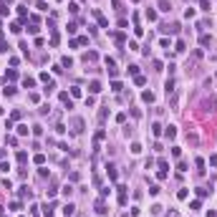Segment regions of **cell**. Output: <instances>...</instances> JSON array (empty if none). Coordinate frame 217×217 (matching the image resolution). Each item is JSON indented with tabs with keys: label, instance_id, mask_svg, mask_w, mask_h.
I'll return each instance as SVG.
<instances>
[{
	"label": "cell",
	"instance_id": "obj_1",
	"mask_svg": "<svg viewBox=\"0 0 217 217\" xmlns=\"http://www.w3.org/2000/svg\"><path fill=\"white\" fill-rule=\"evenodd\" d=\"M96 212H99V215H106V202H104V197L96 199Z\"/></svg>",
	"mask_w": 217,
	"mask_h": 217
},
{
	"label": "cell",
	"instance_id": "obj_2",
	"mask_svg": "<svg viewBox=\"0 0 217 217\" xmlns=\"http://www.w3.org/2000/svg\"><path fill=\"white\" fill-rule=\"evenodd\" d=\"M93 15H96V18H99V23H101V28H109V20L104 18V15H101L99 10H93Z\"/></svg>",
	"mask_w": 217,
	"mask_h": 217
},
{
	"label": "cell",
	"instance_id": "obj_3",
	"mask_svg": "<svg viewBox=\"0 0 217 217\" xmlns=\"http://www.w3.org/2000/svg\"><path fill=\"white\" fill-rule=\"evenodd\" d=\"M106 172H109V179H116L119 174H116V167H114V164H109V167H106Z\"/></svg>",
	"mask_w": 217,
	"mask_h": 217
},
{
	"label": "cell",
	"instance_id": "obj_4",
	"mask_svg": "<svg viewBox=\"0 0 217 217\" xmlns=\"http://www.w3.org/2000/svg\"><path fill=\"white\" fill-rule=\"evenodd\" d=\"M88 91H91V93H99V91H101V83H99V81H91V86H88Z\"/></svg>",
	"mask_w": 217,
	"mask_h": 217
},
{
	"label": "cell",
	"instance_id": "obj_5",
	"mask_svg": "<svg viewBox=\"0 0 217 217\" xmlns=\"http://www.w3.org/2000/svg\"><path fill=\"white\" fill-rule=\"evenodd\" d=\"M199 43H202V46H210V43H212V38L207 36V33H202V36H199Z\"/></svg>",
	"mask_w": 217,
	"mask_h": 217
},
{
	"label": "cell",
	"instance_id": "obj_6",
	"mask_svg": "<svg viewBox=\"0 0 217 217\" xmlns=\"http://www.w3.org/2000/svg\"><path fill=\"white\" fill-rule=\"evenodd\" d=\"M142 99L147 101V104H152V101H154V93H152V91H144V93H142Z\"/></svg>",
	"mask_w": 217,
	"mask_h": 217
},
{
	"label": "cell",
	"instance_id": "obj_7",
	"mask_svg": "<svg viewBox=\"0 0 217 217\" xmlns=\"http://www.w3.org/2000/svg\"><path fill=\"white\" fill-rule=\"evenodd\" d=\"M23 86L25 88H33V86H36V78H23Z\"/></svg>",
	"mask_w": 217,
	"mask_h": 217
},
{
	"label": "cell",
	"instance_id": "obj_8",
	"mask_svg": "<svg viewBox=\"0 0 217 217\" xmlns=\"http://www.w3.org/2000/svg\"><path fill=\"white\" fill-rule=\"evenodd\" d=\"M152 134H154V137H162V126L159 124H152Z\"/></svg>",
	"mask_w": 217,
	"mask_h": 217
},
{
	"label": "cell",
	"instance_id": "obj_9",
	"mask_svg": "<svg viewBox=\"0 0 217 217\" xmlns=\"http://www.w3.org/2000/svg\"><path fill=\"white\" fill-rule=\"evenodd\" d=\"M61 63L66 66V68H71V66H73V61H71V56H63V61H61Z\"/></svg>",
	"mask_w": 217,
	"mask_h": 217
},
{
	"label": "cell",
	"instance_id": "obj_10",
	"mask_svg": "<svg viewBox=\"0 0 217 217\" xmlns=\"http://www.w3.org/2000/svg\"><path fill=\"white\" fill-rule=\"evenodd\" d=\"M73 210H76L73 205H66V207H63V212H66V217H71V215H73Z\"/></svg>",
	"mask_w": 217,
	"mask_h": 217
},
{
	"label": "cell",
	"instance_id": "obj_11",
	"mask_svg": "<svg viewBox=\"0 0 217 217\" xmlns=\"http://www.w3.org/2000/svg\"><path fill=\"white\" fill-rule=\"evenodd\" d=\"M18 162H20V164H25V162H28V154H25V152H18Z\"/></svg>",
	"mask_w": 217,
	"mask_h": 217
},
{
	"label": "cell",
	"instance_id": "obj_12",
	"mask_svg": "<svg viewBox=\"0 0 217 217\" xmlns=\"http://www.w3.org/2000/svg\"><path fill=\"white\" fill-rule=\"evenodd\" d=\"M159 10H164V13L169 10V3H167V0H159Z\"/></svg>",
	"mask_w": 217,
	"mask_h": 217
},
{
	"label": "cell",
	"instance_id": "obj_13",
	"mask_svg": "<svg viewBox=\"0 0 217 217\" xmlns=\"http://www.w3.org/2000/svg\"><path fill=\"white\" fill-rule=\"evenodd\" d=\"M8 78H10V81H15V78H18V71H15V68H10V71H8Z\"/></svg>",
	"mask_w": 217,
	"mask_h": 217
},
{
	"label": "cell",
	"instance_id": "obj_14",
	"mask_svg": "<svg viewBox=\"0 0 217 217\" xmlns=\"http://www.w3.org/2000/svg\"><path fill=\"white\" fill-rule=\"evenodd\" d=\"M134 81H137V86H144V83H147V78H144V76H134Z\"/></svg>",
	"mask_w": 217,
	"mask_h": 217
},
{
	"label": "cell",
	"instance_id": "obj_15",
	"mask_svg": "<svg viewBox=\"0 0 217 217\" xmlns=\"http://www.w3.org/2000/svg\"><path fill=\"white\" fill-rule=\"evenodd\" d=\"M18 134H20V137H25V134H28V126L20 124V126H18Z\"/></svg>",
	"mask_w": 217,
	"mask_h": 217
},
{
	"label": "cell",
	"instance_id": "obj_16",
	"mask_svg": "<svg viewBox=\"0 0 217 217\" xmlns=\"http://www.w3.org/2000/svg\"><path fill=\"white\" fill-rule=\"evenodd\" d=\"M167 137H169V139L177 137V129H174V126H169V129H167Z\"/></svg>",
	"mask_w": 217,
	"mask_h": 217
},
{
	"label": "cell",
	"instance_id": "obj_17",
	"mask_svg": "<svg viewBox=\"0 0 217 217\" xmlns=\"http://www.w3.org/2000/svg\"><path fill=\"white\" fill-rule=\"evenodd\" d=\"M172 157H177V159H179V157H182V149H179V147H172Z\"/></svg>",
	"mask_w": 217,
	"mask_h": 217
},
{
	"label": "cell",
	"instance_id": "obj_18",
	"mask_svg": "<svg viewBox=\"0 0 217 217\" xmlns=\"http://www.w3.org/2000/svg\"><path fill=\"white\" fill-rule=\"evenodd\" d=\"M131 152H134V154H142V144H131Z\"/></svg>",
	"mask_w": 217,
	"mask_h": 217
},
{
	"label": "cell",
	"instance_id": "obj_19",
	"mask_svg": "<svg viewBox=\"0 0 217 217\" xmlns=\"http://www.w3.org/2000/svg\"><path fill=\"white\" fill-rule=\"evenodd\" d=\"M174 51H179V53H182V51H184V41H177V46H174Z\"/></svg>",
	"mask_w": 217,
	"mask_h": 217
},
{
	"label": "cell",
	"instance_id": "obj_20",
	"mask_svg": "<svg viewBox=\"0 0 217 217\" xmlns=\"http://www.w3.org/2000/svg\"><path fill=\"white\" fill-rule=\"evenodd\" d=\"M199 5H202V10H210V0H199Z\"/></svg>",
	"mask_w": 217,
	"mask_h": 217
},
{
	"label": "cell",
	"instance_id": "obj_21",
	"mask_svg": "<svg viewBox=\"0 0 217 217\" xmlns=\"http://www.w3.org/2000/svg\"><path fill=\"white\" fill-rule=\"evenodd\" d=\"M169 217H179V212H177V210H172V212H169Z\"/></svg>",
	"mask_w": 217,
	"mask_h": 217
},
{
	"label": "cell",
	"instance_id": "obj_22",
	"mask_svg": "<svg viewBox=\"0 0 217 217\" xmlns=\"http://www.w3.org/2000/svg\"><path fill=\"white\" fill-rule=\"evenodd\" d=\"M3 157H5V149H0V159H3Z\"/></svg>",
	"mask_w": 217,
	"mask_h": 217
}]
</instances>
